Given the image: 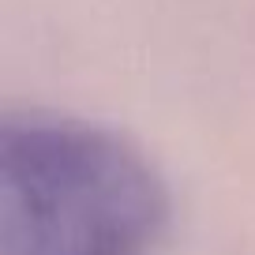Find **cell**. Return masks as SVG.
I'll list each match as a JSON object with an SVG mask.
<instances>
[{
  "label": "cell",
  "mask_w": 255,
  "mask_h": 255,
  "mask_svg": "<svg viewBox=\"0 0 255 255\" xmlns=\"http://www.w3.org/2000/svg\"><path fill=\"white\" fill-rule=\"evenodd\" d=\"M169 225L154 165L105 128L60 117L0 131V255H150Z\"/></svg>",
  "instance_id": "6da1fadb"
}]
</instances>
